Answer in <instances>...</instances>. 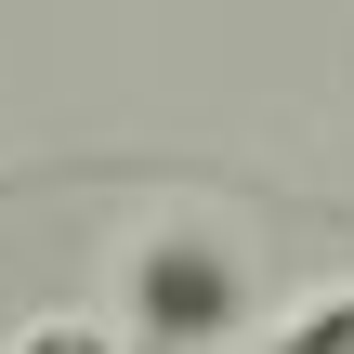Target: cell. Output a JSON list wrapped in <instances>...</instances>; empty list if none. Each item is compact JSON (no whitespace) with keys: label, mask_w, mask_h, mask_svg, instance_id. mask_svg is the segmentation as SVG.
<instances>
[{"label":"cell","mask_w":354,"mask_h":354,"mask_svg":"<svg viewBox=\"0 0 354 354\" xmlns=\"http://www.w3.org/2000/svg\"><path fill=\"white\" fill-rule=\"evenodd\" d=\"M250 315V263H236V236H210V223H158L145 250H131V328L158 354H197L223 342Z\"/></svg>","instance_id":"obj_1"},{"label":"cell","mask_w":354,"mask_h":354,"mask_svg":"<svg viewBox=\"0 0 354 354\" xmlns=\"http://www.w3.org/2000/svg\"><path fill=\"white\" fill-rule=\"evenodd\" d=\"M263 354H354V289H328L315 315H289V328H276Z\"/></svg>","instance_id":"obj_2"},{"label":"cell","mask_w":354,"mask_h":354,"mask_svg":"<svg viewBox=\"0 0 354 354\" xmlns=\"http://www.w3.org/2000/svg\"><path fill=\"white\" fill-rule=\"evenodd\" d=\"M13 354H118V328H105V315H26Z\"/></svg>","instance_id":"obj_3"}]
</instances>
